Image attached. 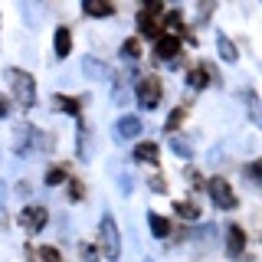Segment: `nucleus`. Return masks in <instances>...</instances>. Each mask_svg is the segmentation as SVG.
I'll return each instance as SVG.
<instances>
[{"mask_svg": "<svg viewBox=\"0 0 262 262\" xmlns=\"http://www.w3.org/2000/svg\"><path fill=\"white\" fill-rule=\"evenodd\" d=\"M7 82H10V89H13V95H16V102L20 105H30L36 102V85H33V76L30 72H23V69H7Z\"/></svg>", "mask_w": 262, "mask_h": 262, "instance_id": "nucleus-1", "label": "nucleus"}, {"mask_svg": "<svg viewBox=\"0 0 262 262\" xmlns=\"http://www.w3.org/2000/svg\"><path fill=\"white\" fill-rule=\"evenodd\" d=\"M98 236H102L105 259L115 262V259L121 256V239H118V226H115V216H112V213H105V216H102V223H98Z\"/></svg>", "mask_w": 262, "mask_h": 262, "instance_id": "nucleus-2", "label": "nucleus"}, {"mask_svg": "<svg viewBox=\"0 0 262 262\" xmlns=\"http://www.w3.org/2000/svg\"><path fill=\"white\" fill-rule=\"evenodd\" d=\"M207 190H210V200L216 203L220 210H233L236 207V193H233V187H229L223 177H213L207 184Z\"/></svg>", "mask_w": 262, "mask_h": 262, "instance_id": "nucleus-3", "label": "nucleus"}, {"mask_svg": "<svg viewBox=\"0 0 262 262\" xmlns=\"http://www.w3.org/2000/svg\"><path fill=\"white\" fill-rule=\"evenodd\" d=\"M161 82L154 79V76H144L141 82H138V102H141V108H158V102H161Z\"/></svg>", "mask_w": 262, "mask_h": 262, "instance_id": "nucleus-4", "label": "nucleus"}, {"mask_svg": "<svg viewBox=\"0 0 262 262\" xmlns=\"http://www.w3.org/2000/svg\"><path fill=\"white\" fill-rule=\"evenodd\" d=\"M161 10H164V4L161 0H147L144 4V10H141V16H138V23H141V33L144 36H151V39H158V16H161Z\"/></svg>", "mask_w": 262, "mask_h": 262, "instance_id": "nucleus-5", "label": "nucleus"}, {"mask_svg": "<svg viewBox=\"0 0 262 262\" xmlns=\"http://www.w3.org/2000/svg\"><path fill=\"white\" fill-rule=\"evenodd\" d=\"M46 220H49V213H46V207H27L20 213V223L30 229V233H39V229L46 226Z\"/></svg>", "mask_w": 262, "mask_h": 262, "instance_id": "nucleus-6", "label": "nucleus"}, {"mask_svg": "<svg viewBox=\"0 0 262 262\" xmlns=\"http://www.w3.org/2000/svg\"><path fill=\"white\" fill-rule=\"evenodd\" d=\"M138 135H141V118L121 115L118 125H115V138H118V141H128V138H138Z\"/></svg>", "mask_w": 262, "mask_h": 262, "instance_id": "nucleus-7", "label": "nucleus"}, {"mask_svg": "<svg viewBox=\"0 0 262 262\" xmlns=\"http://www.w3.org/2000/svg\"><path fill=\"white\" fill-rule=\"evenodd\" d=\"M180 53V39L177 36H158L154 39V56H158V59H174V56Z\"/></svg>", "mask_w": 262, "mask_h": 262, "instance_id": "nucleus-8", "label": "nucleus"}, {"mask_svg": "<svg viewBox=\"0 0 262 262\" xmlns=\"http://www.w3.org/2000/svg\"><path fill=\"white\" fill-rule=\"evenodd\" d=\"M243 249H246V233L233 223V226L226 229V252L236 259V256H243Z\"/></svg>", "mask_w": 262, "mask_h": 262, "instance_id": "nucleus-9", "label": "nucleus"}, {"mask_svg": "<svg viewBox=\"0 0 262 262\" xmlns=\"http://www.w3.org/2000/svg\"><path fill=\"white\" fill-rule=\"evenodd\" d=\"M216 79V69H213L210 62H203V66H196V69H190V76H187V82H190V89H203L207 82Z\"/></svg>", "mask_w": 262, "mask_h": 262, "instance_id": "nucleus-10", "label": "nucleus"}, {"mask_svg": "<svg viewBox=\"0 0 262 262\" xmlns=\"http://www.w3.org/2000/svg\"><path fill=\"white\" fill-rule=\"evenodd\" d=\"M216 49H220V56H223L226 62H236V56H239V49H236V43L226 36V33H216Z\"/></svg>", "mask_w": 262, "mask_h": 262, "instance_id": "nucleus-11", "label": "nucleus"}, {"mask_svg": "<svg viewBox=\"0 0 262 262\" xmlns=\"http://www.w3.org/2000/svg\"><path fill=\"white\" fill-rule=\"evenodd\" d=\"M158 144H154V141H141V144H138L135 147V161H141V164H154V161H158Z\"/></svg>", "mask_w": 262, "mask_h": 262, "instance_id": "nucleus-12", "label": "nucleus"}, {"mask_svg": "<svg viewBox=\"0 0 262 262\" xmlns=\"http://www.w3.org/2000/svg\"><path fill=\"white\" fill-rule=\"evenodd\" d=\"M69 53H72V33L66 30V27H59V30H56V56L66 59Z\"/></svg>", "mask_w": 262, "mask_h": 262, "instance_id": "nucleus-13", "label": "nucleus"}, {"mask_svg": "<svg viewBox=\"0 0 262 262\" xmlns=\"http://www.w3.org/2000/svg\"><path fill=\"white\" fill-rule=\"evenodd\" d=\"M82 72H85L89 79H105V62H98L95 56H85V59H82Z\"/></svg>", "mask_w": 262, "mask_h": 262, "instance_id": "nucleus-14", "label": "nucleus"}, {"mask_svg": "<svg viewBox=\"0 0 262 262\" xmlns=\"http://www.w3.org/2000/svg\"><path fill=\"white\" fill-rule=\"evenodd\" d=\"M82 10H85L89 16H112L115 7L105 4V0H85V4H82Z\"/></svg>", "mask_w": 262, "mask_h": 262, "instance_id": "nucleus-15", "label": "nucleus"}, {"mask_svg": "<svg viewBox=\"0 0 262 262\" xmlns=\"http://www.w3.org/2000/svg\"><path fill=\"white\" fill-rule=\"evenodd\" d=\"M53 105L59 112H66V115H79V108H82L79 98H69V95H53Z\"/></svg>", "mask_w": 262, "mask_h": 262, "instance_id": "nucleus-16", "label": "nucleus"}, {"mask_svg": "<svg viewBox=\"0 0 262 262\" xmlns=\"http://www.w3.org/2000/svg\"><path fill=\"white\" fill-rule=\"evenodd\" d=\"M33 138H36V128H30V125L16 131V144H13V147H16V154H23V147H30V144H33Z\"/></svg>", "mask_w": 262, "mask_h": 262, "instance_id": "nucleus-17", "label": "nucleus"}, {"mask_svg": "<svg viewBox=\"0 0 262 262\" xmlns=\"http://www.w3.org/2000/svg\"><path fill=\"white\" fill-rule=\"evenodd\" d=\"M115 105H128V76H118L115 79Z\"/></svg>", "mask_w": 262, "mask_h": 262, "instance_id": "nucleus-18", "label": "nucleus"}, {"mask_svg": "<svg viewBox=\"0 0 262 262\" xmlns=\"http://www.w3.org/2000/svg\"><path fill=\"white\" fill-rule=\"evenodd\" d=\"M147 226H151L154 236H167V233H170V223H167L164 216H158V213H151V216H147Z\"/></svg>", "mask_w": 262, "mask_h": 262, "instance_id": "nucleus-19", "label": "nucleus"}, {"mask_svg": "<svg viewBox=\"0 0 262 262\" xmlns=\"http://www.w3.org/2000/svg\"><path fill=\"white\" fill-rule=\"evenodd\" d=\"M170 147H174V154L177 158H193V147H190V141H184V138H170Z\"/></svg>", "mask_w": 262, "mask_h": 262, "instance_id": "nucleus-20", "label": "nucleus"}, {"mask_svg": "<svg viewBox=\"0 0 262 262\" xmlns=\"http://www.w3.org/2000/svg\"><path fill=\"white\" fill-rule=\"evenodd\" d=\"M174 210H177V216H180V220H196V216H200V210H196L193 203H184V200L174 203Z\"/></svg>", "mask_w": 262, "mask_h": 262, "instance_id": "nucleus-21", "label": "nucleus"}, {"mask_svg": "<svg viewBox=\"0 0 262 262\" xmlns=\"http://www.w3.org/2000/svg\"><path fill=\"white\" fill-rule=\"evenodd\" d=\"M121 56L135 62L138 56H141V46H138V39H125V43H121Z\"/></svg>", "mask_w": 262, "mask_h": 262, "instance_id": "nucleus-22", "label": "nucleus"}, {"mask_svg": "<svg viewBox=\"0 0 262 262\" xmlns=\"http://www.w3.org/2000/svg\"><path fill=\"white\" fill-rule=\"evenodd\" d=\"M184 115H187V108H184V105L170 112V115H167V131H177V128H180V121H184Z\"/></svg>", "mask_w": 262, "mask_h": 262, "instance_id": "nucleus-23", "label": "nucleus"}, {"mask_svg": "<svg viewBox=\"0 0 262 262\" xmlns=\"http://www.w3.org/2000/svg\"><path fill=\"white\" fill-rule=\"evenodd\" d=\"M36 259H39V262H62L59 252H56L53 246H43V249H36Z\"/></svg>", "mask_w": 262, "mask_h": 262, "instance_id": "nucleus-24", "label": "nucleus"}, {"mask_svg": "<svg viewBox=\"0 0 262 262\" xmlns=\"http://www.w3.org/2000/svg\"><path fill=\"white\" fill-rule=\"evenodd\" d=\"M62 177H66V170H62V167H49V170H46V184H49V187L62 184Z\"/></svg>", "mask_w": 262, "mask_h": 262, "instance_id": "nucleus-25", "label": "nucleus"}, {"mask_svg": "<svg viewBox=\"0 0 262 262\" xmlns=\"http://www.w3.org/2000/svg\"><path fill=\"white\" fill-rule=\"evenodd\" d=\"M246 102H249V118L259 125V105H256V92H246Z\"/></svg>", "mask_w": 262, "mask_h": 262, "instance_id": "nucleus-26", "label": "nucleus"}, {"mask_svg": "<svg viewBox=\"0 0 262 262\" xmlns=\"http://www.w3.org/2000/svg\"><path fill=\"white\" fill-rule=\"evenodd\" d=\"M79 249H82V262H98V252L92 246H79Z\"/></svg>", "mask_w": 262, "mask_h": 262, "instance_id": "nucleus-27", "label": "nucleus"}, {"mask_svg": "<svg viewBox=\"0 0 262 262\" xmlns=\"http://www.w3.org/2000/svg\"><path fill=\"white\" fill-rule=\"evenodd\" d=\"M210 13H213V0H210V4H207V0H203V4H200V10H196V20L203 23V20H207Z\"/></svg>", "mask_w": 262, "mask_h": 262, "instance_id": "nucleus-28", "label": "nucleus"}, {"mask_svg": "<svg viewBox=\"0 0 262 262\" xmlns=\"http://www.w3.org/2000/svg\"><path fill=\"white\" fill-rule=\"evenodd\" d=\"M147 184H151V190H154V193H164V190H167V184H164L161 177H151Z\"/></svg>", "mask_w": 262, "mask_h": 262, "instance_id": "nucleus-29", "label": "nucleus"}, {"mask_svg": "<svg viewBox=\"0 0 262 262\" xmlns=\"http://www.w3.org/2000/svg\"><path fill=\"white\" fill-rule=\"evenodd\" d=\"M82 193H85V187H82L79 180H72V187H69V196H72V200H79Z\"/></svg>", "mask_w": 262, "mask_h": 262, "instance_id": "nucleus-30", "label": "nucleus"}, {"mask_svg": "<svg viewBox=\"0 0 262 262\" xmlns=\"http://www.w3.org/2000/svg\"><path fill=\"white\" fill-rule=\"evenodd\" d=\"M7 115H10V102L0 95V118H7Z\"/></svg>", "mask_w": 262, "mask_h": 262, "instance_id": "nucleus-31", "label": "nucleus"}, {"mask_svg": "<svg viewBox=\"0 0 262 262\" xmlns=\"http://www.w3.org/2000/svg\"><path fill=\"white\" fill-rule=\"evenodd\" d=\"M177 23H180V10H170L167 13V27H177Z\"/></svg>", "mask_w": 262, "mask_h": 262, "instance_id": "nucleus-32", "label": "nucleus"}, {"mask_svg": "<svg viewBox=\"0 0 262 262\" xmlns=\"http://www.w3.org/2000/svg\"><path fill=\"white\" fill-rule=\"evenodd\" d=\"M0 200H4V187H0Z\"/></svg>", "mask_w": 262, "mask_h": 262, "instance_id": "nucleus-33", "label": "nucleus"}, {"mask_svg": "<svg viewBox=\"0 0 262 262\" xmlns=\"http://www.w3.org/2000/svg\"><path fill=\"white\" fill-rule=\"evenodd\" d=\"M144 262H151V259H144Z\"/></svg>", "mask_w": 262, "mask_h": 262, "instance_id": "nucleus-34", "label": "nucleus"}]
</instances>
